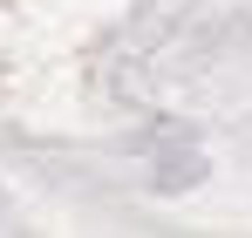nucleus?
Returning a JSON list of instances; mask_svg holds the SVG:
<instances>
[]
</instances>
